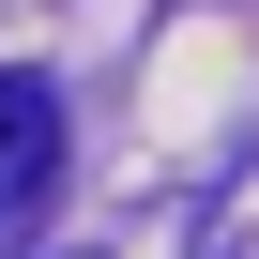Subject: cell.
<instances>
[{
	"instance_id": "1",
	"label": "cell",
	"mask_w": 259,
	"mask_h": 259,
	"mask_svg": "<svg viewBox=\"0 0 259 259\" xmlns=\"http://www.w3.org/2000/svg\"><path fill=\"white\" fill-rule=\"evenodd\" d=\"M61 168V107H46V76H0V198H31Z\"/></svg>"
}]
</instances>
